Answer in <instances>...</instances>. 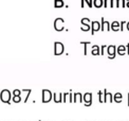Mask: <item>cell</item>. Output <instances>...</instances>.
<instances>
[{
  "instance_id": "obj_1",
  "label": "cell",
  "mask_w": 129,
  "mask_h": 121,
  "mask_svg": "<svg viewBox=\"0 0 129 121\" xmlns=\"http://www.w3.org/2000/svg\"><path fill=\"white\" fill-rule=\"evenodd\" d=\"M13 98V93H11L10 90L8 89H3L0 92V100H1L2 103H11V99Z\"/></svg>"
},
{
  "instance_id": "obj_2",
  "label": "cell",
  "mask_w": 129,
  "mask_h": 121,
  "mask_svg": "<svg viewBox=\"0 0 129 121\" xmlns=\"http://www.w3.org/2000/svg\"><path fill=\"white\" fill-rule=\"evenodd\" d=\"M41 102L42 103H49L52 99H53V95L49 89H44L41 91Z\"/></svg>"
},
{
  "instance_id": "obj_3",
  "label": "cell",
  "mask_w": 129,
  "mask_h": 121,
  "mask_svg": "<svg viewBox=\"0 0 129 121\" xmlns=\"http://www.w3.org/2000/svg\"><path fill=\"white\" fill-rule=\"evenodd\" d=\"M54 29L57 32H61L64 30V20L62 18H56L54 20Z\"/></svg>"
},
{
  "instance_id": "obj_4",
  "label": "cell",
  "mask_w": 129,
  "mask_h": 121,
  "mask_svg": "<svg viewBox=\"0 0 129 121\" xmlns=\"http://www.w3.org/2000/svg\"><path fill=\"white\" fill-rule=\"evenodd\" d=\"M63 52H64L63 44H61L60 42L54 43V55H61Z\"/></svg>"
},
{
  "instance_id": "obj_5",
  "label": "cell",
  "mask_w": 129,
  "mask_h": 121,
  "mask_svg": "<svg viewBox=\"0 0 129 121\" xmlns=\"http://www.w3.org/2000/svg\"><path fill=\"white\" fill-rule=\"evenodd\" d=\"M116 46L114 45H110L107 47V53H108V57L110 59H113L115 57V54H116Z\"/></svg>"
},
{
  "instance_id": "obj_6",
  "label": "cell",
  "mask_w": 129,
  "mask_h": 121,
  "mask_svg": "<svg viewBox=\"0 0 129 121\" xmlns=\"http://www.w3.org/2000/svg\"><path fill=\"white\" fill-rule=\"evenodd\" d=\"M102 29V24L99 21H92L91 23V35H94L95 32H99Z\"/></svg>"
},
{
  "instance_id": "obj_7",
  "label": "cell",
  "mask_w": 129,
  "mask_h": 121,
  "mask_svg": "<svg viewBox=\"0 0 129 121\" xmlns=\"http://www.w3.org/2000/svg\"><path fill=\"white\" fill-rule=\"evenodd\" d=\"M102 29L101 31H103V32H106V31H110L111 30V25L108 23L107 20H104V17L102 18Z\"/></svg>"
},
{
  "instance_id": "obj_8",
  "label": "cell",
  "mask_w": 129,
  "mask_h": 121,
  "mask_svg": "<svg viewBox=\"0 0 129 121\" xmlns=\"http://www.w3.org/2000/svg\"><path fill=\"white\" fill-rule=\"evenodd\" d=\"M63 102L64 103H72L73 102V95L71 91L63 93Z\"/></svg>"
},
{
  "instance_id": "obj_9",
  "label": "cell",
  "mask_w": 129,
  "mask_h": 121,
  "mask_svg": "<svg viewBox=\"0 0 129 121\" xmlns=\"http://www.w3.org/2000/svg\"><path fill=\"white\" fill-rule=\"evenodd\" d=\"M104 95H105V103H112L113 100V97H112V93L108 92L107 89H104Z\"/></svg>"
},
{
  "instance_id": "obj_10",
  "label": "cell",
  "mask_w": 129,
  "mask_h": 121,
  "mask_svg": "<svg viewBox=\"0 0 129 121\" xmlns=\"http://www.w3.org/2000/svg\"><path fill=\"white\" fill-rule=\"evenodd\" d=\"M116 53L119 54V55H125V54H127V48H126V46H124V45L117 46Z\"/></svg>"
},
{
  "instance_id": "obj_11",
  "label": "cell",
  "mask_w": 129,
  "mask_h": 121,
  "mask_svg": "<svg viewBox=\"0 0 129 121\" xmlns=\"http://www.w3.org/2000/svg\"><path fill=\"white\" fill-rule=\"evenodd\" d=\"M53 101L55 103H61L63 102V93H53Z\"/></svg>"
},
{
  "instance_id": "obj_12",
  "label": "cell",
  "mask_w": 129,
  "mask_h": 121,
  "mask_svg": "<svg viewBox=\"0 0 129 121\" xmlns=\"http://www.w3.org/2000/svg\"><path fill=\"white\" fill-rule=\"evenodd\" d=\"M73 102L74 103H80V102H84V98L83 95L79 92H76L73 95Z\"/></svg>"
},
{
  "instance_id": "obj_13",
  "label": "cell",
  "mask_w": 129,
  "mask_h": 121,
  "mask_svg": "<svg viewBox=\"0 0 129 121\" xmlns=\"http://www.w3.org/2000/svg\"><path fill=\"white\" fill-rule=\"evenodd\" d=\"M91 54H92V55H100V54H101V48H100V46H98V45L92 46V49H91Z\"/></svg>"
},
{
  "instance_id": "obj_14",
  "label": "cell",
  "mask_w": 129,
  "mask_h": 121,
  "mask_svg": "<svg viewBox=\"0 0 129 121\" xmlns=\"http://www.w3.org/2000/svg\"><path fill=\"white\" fill-rule=\"evenodd\" d=\"M83 98H84V103L92 102V93L91 92H86L85 95H83Z\"/></svg>"
},
{
  "instance_id": "obj_15",
  "label": "cell",
  "mask_w": 129,
  "mask_h": 121,
  "mask_svg": "<svg viewBox=\"0 0 129 121\" xmlns=\"http://www.w3.org/2000/svg\"><path fill=\"white\" fill-rule=\"evenodd\" d=\"M111 30L112 31H120L121 30V24L119 23V21H113V23L111 24Z\"/></svg>"
},
{
  "instance_id": "obj_16",
  "label": "cell",
  "mask_w": 129,
  "mask_h": 121,
  "mask_svg": "<svg viewBox=\"0 0 129 121\" xmlns=\"http://www.w3.org/2000/svg\"><path fill=\"white\" fill-rule=\"evenodd\" d=\"M113 100L116 103H122V101H123V95H122L121 92L114 93V95H113Z\"/></svg>"
},
{
  "instance_id": "obj_17",
  "label": "cell",
  "mask_w": 129,
  "mask_h": 121,
  "mask_svg": "<svg viewBox=\"0 0 129 121\" xmlns=\"http://www.w3.org/2000/svg\"><path fill=\"white\" fill-rule=\"evenodd\" d=\"M103 5H104V0H93V7L100 9Z\"/></svg>"
},
{
  "instance_id": "obj_18",
  "label": "cell",
  "mask_w": 129,
  "mask_h": 121,
  "mask_svg": "<svg viewBox=\"0 0 129 121\" xmlns=\"http://www.w3.org/2000/svg\"><path fill=\"white\" fill-rule=\"evenodd\" d=\"M22 92L25 93V98H24L23 102L26 103V102H28V99H29L30 95H31V92H32V90H31V89H22Z\"/></svg>"
},
{
  "instance_id": "obj_19",
  "label": "cell",
  "mask_w": 129,
  "mask_h": 121,
  "mask_svg": "<svg viewBox=\"0 0 129 121\" xmlns=\"http://www.w3.org/2000/svg\"><path fill=\"white\" fill-rule=\"evenodd\" d=\"M84 46V55H87V48L89 46V44H91L90 42H82L80 43Z\"/></svg>"
},
{
  "instance_id": "obj_20",
  "label": "cell",
  "mask_w": 129,
  "mask_h": 121,
  "mask_svg": "<svg viewBox=\"0 0 129 121\" xmlns=\"http://www.w3.org/2000/svg\"><path fill=\"white\" fill-rule=\"evenodd\" d=\"M80 30L84 31V32H88L91 30V24L90 25H82V27H80Z\"/></svg>"
},
{
  "instance_id": "obj_21",
  "label": "cell",
  "mask_w": 129,
  "mask_h": 121,
  "mask_svg": "<svg viewBox=\"0 0 129 121\" xmlns=\"http://www.w3.org/2000/svg\"><path fill=\"white\" fill-rule=\"evenodd\" d=\"M99 101L100 103H104L105 102V95H104V92L103 91H99Z\"/></svg>"
},
{
  "instance_id": "obj_22",
  "label": "cell",
  "mask_w": 129,
  "mask_h": 121,
  "mask_svg": "<svg viewBox=\"0 0 129 121\" xmlns=\"http://www.w3.org/2000/svg\"><path fill=\"white\" fill-rule=\"evenodd\" d=\"M117 8H126V0H119L117 1Z\"/></svg>"
},
{
  "instance_id": "obj_23",
  "label": "cell",
  "mask_w": 129,
  "mask_h": 121,
  "mask_svg": "<svg viewBox=\"0 0 129 121\" xmlns=\"http://www.w3.org/2000/svg\"><path fill=\"white\" fill-rule=\"evenodd\" d=\"M12 101L14 103H20L21 102V96H13Z\"/></svg>"
},
{
  "instance_id": "obj_24",
  "label": "cell",
  "mask_w": 129,
  "mask_h": 121,
  "mask_svg": "<svg viewBox=\"0 0 129 121\" xmlns=\"http://www.w3.org/2000/svg\"><path fill=\"white\" fill-rule=\"evenodd\" d=\"M104 7L105 8H112V1L111 0H104Z\"/></svg>"
},
{
  "instance_id": "obj_25",
  "label": "cell",
  "mask_w": 129,
  "mask_h": 121,
  "mask_svg": "<svg viewBox=\"0 0 129 121\" xmlns=\"http://www.w3.org/2000/svg\"><path fill=\"white\" fill-rule=\"evenodd\" d=\"M64 5V2L63 1H54V8H62Z\"/></svg>"
},
{
  "instance_id": "obj_26",
  "label": "cell",
  "mask_w": 129,
  "mask_h": 121,
  "mask_svg": "<svg viewBox=\"0 0 129 121\" xmlns=\"http://www.w3.org/2000/svg\"><path fill=\"white\" fill-rule=\"evenodd\" d=\"M86 5L89 8L90 7V2H89V0H82V2H80V7L82 8H85Z\"/></svg>"
},
{
  "instance_id": "obj_27",
  "label": "cell",
  "mask_w": 129,
  "mask_h": 121,
  "mask_svg": "<svg viewBox=\"0 0 129 121\" xmlns=\"http://www.w3.org/2000/svg\"><path fill=\"white\" fill-rule=\"evenodd\" d=\"M80 23H82V25H89V24L92 23V21H91L89 18H83Z\"/></svg>"
},
{
  "instance_id": "obj_28",
  "label": "cell",
  "mask_w": 129,
  "mask_h": 121,
  "mask_svg": "<svg viewBox=\"0 0 129 121\" xmlns=\"http://www.w3.org/2000/svg\"><path fill=\"white\" fill-rule=\"evenodd\" d=\"M13 96H21V93H22V90H19V89H15L13 92Z\"/></svg>"
},
{
  "instance_id": "obj_29",
  "label": "cell",
  "mask_w": 129,
  "mask_h": 121,
  "mask_svg": "<svg viewBox=\"0 0 129 121\" xmlns=\"http://www.w3.org/2000/svg\"><path fill=\"white\" fill-rule=\"evenodd\" d=\"M127 23H128V21H125V20L121 21V31H124V27L127 25Z\"/></svg>"
},
{
  "instance_id": "obj_30",
  "label": "cell",
  "mask_w": 129,
  "mask_h": 121,
  "mask_svg": "<svg viewBox=\"0 0 129 121\" xmlns=\"http://www.w3.org/2000/svg\"><path fill=\"white\" fill-rule=\"evenodd\" d=\"M107 47H108L107 45H103L101 47V54L102 55H104V51H105V49H107Z\"/></svg>"
},
{
  "instance_id": "obj_31",
  "label": "cell",
  "mask_w": 129,
  "mask_h": 121,
  "mask_svg": "<svg viewBox=\"0 0 129 121\" xmlns=\"http://www.w3.org/2000/svg\"><path fill=\"white\" fill-rule=\"evenodd\" d=\"M112 1V8H117V1L119 0H111Z\"/></svg>"
},
{
  "instance_id": "obj_32",
  "label": "cell",
  "mask_w": 129,
  "mask_h": 121,
  "mask_svg": "<svg viewBox=\"0 0 129 121\" xmlns=\"http://www.w3.org/2000/svg\"><path fill=\"white\" fill-rule=\"evenodd\" d=\"M85 104V106H91L92 105V102H88V103H84Z\"/></svg>"
},
{
  "instance_id": "obj_33",
  "label": "cell",
  "mask_w": 129,
  "mask_h": 121,
  "mask_svg": "<svg viewBox=\"0 0 129 121\" xmlns=\"http://www.w3.org/2000/svg\"><path fill=\"white\" fill-rule=\"evenodd\" d=\"M126 48H127V54L129 55V44H127V45H126Z\"/></svg>"
},
{
  "instance_id": "obj_34",
  "label": "cell",
  "mask_w": 129,
  "mask_h": 121,
  "mask_svg": "<svg viewBox=\"0 0 129 121\" xmlns=\"http://www.w3.org/2000/svg\"><path fill=\"white\" fill-rule=\"evenodd\" d=\"M126 8H129V0H126Z\"/></svg>"
},
{
  "instance_id": "obj_35",
  "label": "cell",
  "mask_w": 129,
  "mask_h": 121,
  "mask_svg": "<svg viewBox=\"0 0 129 121\" xmlns=\"http://www.w3.org/2000/svg\"><path fill=\"white\" fill-rule=\"evenodd\" d=\"M126 29L129 31V21H128V23H127V25H126Z\"/></svg>"
},
{
  "instance_id": "obj_36",
  "label": "cell",
  "mask_w": 129,
  "mask_h": 121,
  "mask_svg": "<svg viewBox=\"0 0 129 121\" xmlns=\"http://www.w3.org/2000/svg\"><path fill=\"white\" fill-rule=\"evenodd\" d=\"M128 106H129V93H128Z\"/></svg>"
},
{
  "instance_id": "obj_37",
  "label": "cell",
  "mask_w": 129,
  "mask_h": 121,
  "mask_svg": "<svg viewBox=\"0 0 129 121\" xmlns=\"http://www.w3.org/2000/svg\"><path fill=\"white\" fill-rule=\"evenodd\" d=\"M54 1H63V0H54Z\"/></svg>"
}]
</instances>
